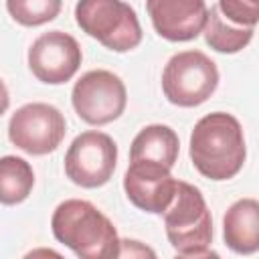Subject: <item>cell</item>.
I'll use <instances>...</instances> for the list:
<instances>
[{
  "label": "cell",
  "instance_id": "obj_6",
  "mask_svg": "<svg viewBox=\"0 0 259 259\" xmlns=\"http://www.w3.org/2000/svg\"><path fill=\"white\" fill-rule=\"evenodd\" d=\"M71 103L75 113L89 125H105L115 121L127 103L123 81L105 69H93L81 75L73 85Z\"/></svg>",
  "mask_w": 259,
  "mask_h": 259
},
{
  "label": "cell",
  "instance_id": "obj_10",
  "mask_svg": "<svg viewBox=\"0 0 259 259\" xmlns=\"http://www.w3.org/2000/svg\"><path fill=\"white\" fill-rule=\"evenodd\" d=\"M123 190L136 208L162 214L174 198L176 178L170 174V168L162 164L130 160V166L123 174Z\"/></svg>",
  "mask_w": 259,
  "mask_h": 259
},
{
  "label": "cell",
  "instance_id": "obj_4",
  "mask_svg": "<svg viewBox=\"0 0 259 259\" xmlns=\"http://www.w3.org/2000/svg\"><path fill=\"white\" fill-rule=\"evenodd\" d=\"M75 20L85 34L113 53H127L142 42L138 14L123 0H79Z\"/></svg>",
  "mask_w": 259,
  "mask_h": 259
},
{
  "label": "cell",
  "instance_id": "obj_11",
  "mask_svg": "<svg viewBox=\"0 0 259 259\" xmlns=\"http://www.w3.org/2000/svg\"><path fill=\"white\" fill-rule=\"evenodd\" d=\"M154 30L170 42L196 38L206 22L204 0H146Z\"/></svg>",
  "mask_w": 259,
  "mask_h": 259
},
{
  "label": "cell",
  "instance_id": "obj_17",
  "mask_svg": "<svg viewBox=\"0 0 259 259\" xmlns=\"http://www.w3.org/2000/svg\"><path fill=\"white\" fill-rule=\"evenodd\" d=\"M217 8L233 24L255 28L259 20V0H219Z\"/></svg>",
  "mask_w": 259,
  "mask_h": 259
},
{
  "label": "cell",
  "instance_id": "obj_8",
  "mask_svg": "<svg viewBox=\"0 0 259 259\" xmlns=\"http://www.w3.org/2000/svg\"><path fill=\"white\" fill-rule=\"evenodd\" d=\"M67 132L65 115L51 103H26L8 121V140L30 156L55 152Z\"/></svg>",
  "mask_w": 259,
  "mask_h": 259
},
{
  "label": "cell",
  "instance_id": "obj_9",
  "mask_svg": "<svg viewBox=\"0 0 259 259\" xmlns=\"http://www.w3.org/2000/svg\"><path fill=\"white\" fill-rule=\"evenodd\" d=\"M79 42L63 30L42 32L28 49V67L32 75L47 85H63L73 79L81 67Z\"/></svg>",
  "mask_w": 259,
  "mask_h": 259
},
{
  "label": "cell",
  "instance_id": "obj_3",
  "mask_svg": "<svg viewBox=\"0 0 259 259\" xmlns=\"http://www.w3.org/2000/svg\"><path fill=\"white\" fill-rule=\"evenodd\" d=\"M162 214L166 237L178 255L194 259L210 255L212 217L196 186L176 180L174 198Z\"/></svg>",
  "mask_w": 259,
  "mask_h": 259
},
{
  "label": "cell",
  "instance_id": "obj_16",
  "mask_svg": "<svg viewBox=\"0 0 259 259\" xmlns=\"http://www.w3.org/2000/svg\"><path fill=\"white\" fill-rule=\"evenodd\" d=\"M63 0H6V10L22 26H40L59 16Z\"/></svg>",
  "mask_w": 259,
  "mask_h": 259
},
{
  "label": "cell",
  "instance_id": "obj_14",
  "mask_svg": "<svg viewBox=\"0 0 259 259\" xmlns=\"http://www.w3.org/2000/svg\"><path fill=\"white\" fill-rule=\"evenodd\" d=\"M202 32H204V40H206V45L210 49H214L217 53L233 55V53L243 51L251 42L255 28L253 26H241V24L229 22L219 12V8L212 6L206 12V22H204Z\"/></svg>",
  "mask_w": 259,
  "mask_h": 259
},
{
  "label": "cell",
  "instance_id": "obj_5",
  "mask_svg": "<svg viewBox=\"0 0 259 259\" xmlns=\"http://www.w3.org/2000/svg\"><path fill=\"white\" fill-rule=\"evenodd\" d=\"M219 87L217 63L200 51H182L170 57L162 71V91L172 105L196 107Z\"/></svg>",
  "mask_w": 259,
  "mask_h": 259
},
{
  "label": "cell",
  "instance_id": "obj_2",
  "mask_svg": "<svg viewBox=\"0 0 259 259\" xmlns=\"http://www.w3.org/2000/svg\"><path fill=\"white\" fill-rule=\"evenodd\" d=\"M51 229L59 243L83 259L119 257L121 239L113 223L89 200L69 198L61 202L53 217Z\"/></svg>",
  "mask_w": 259,
  "mask_h": 259
},
{
  "label": "cell",
  "instance_id": "obj_13",
  "mask_svg": "<svg viewBox=\"0 0 259 259\" xmlns=\"http://www.w3.org/2000/svg\"><path fill=\"white\" fill-rule=\"evenodd\" d=\"M180 152V142L170 125L152 123L138 132L130 148V160L156 162L166 168H174Z\"/></svg>",
  "mask_w": 259,
  "mask_h": 259
},
{
  "label": "cell",
  "instance_id": "obj_12",
  "mask_svg": "<svg viewBox=\"0 0 259 259\" xmlns=\"http://www.w3.org/2000/svg\"><path fill=\"white\" fill-rule=\"evenodd\" d=\"M223 239L239 255H251L259 249V202L239 198L223 217Z\"/></svg>",
  "mask_w": 259,
  "mask_h": 259
},
{
  "label": "cell",
  "instance_id": "obj_18",
  "mask_svg": "<svg viewBox=\"0 0 259 259\" xmlns=\"http://www.w3.org/2000/svg\"><path fill=\"white\" fill-rule=\"evenodd\" d=\"M8 105H10V95H8V87H6V85H4V81L0 79V115H2V113H6Z\"/></svg>",
  "mask_w": 259,
  "mask_h": 259
},
{
  "label": "cell",
  "instance_id": "obj_15",
  "mask_svg": "<svg viewBox=\"0 0 259 259\" xmlns=\"http://www.w3.org/2000/svg\"><path fill=\"white\" fill-rule=\"evenodd\" d=\"M34 186L32 166L18 156L0 158V204L14 206L28 198Z\"/></svg>",
  "mask_w": 259,
  "mask_h": 259
},
{
  "label": "cell",
  "instance_id": "obj_1",
  "mask_svg": "<svg viewBox=\"0 0 259 259\" xmlns=\"http://www.w3.org/2000/svg\"><path fill=\"white\" fill-rule=\"evenodd\" d=\"M247 146L239 119L212 111L194 123L190 134V160L198 174L221 182L237 176L245 164Z\"/></svg>",
  "mask_w": 259,
  "mask_h": 259
},
{
  "label": "cell",
  "instance_id": "obj_7",
  "mask_svg": "<svg viewBox=\"0 0 259 259\" xmlns=\"http://www.w3.org/2000/svg\"><path fill=\"white\" fill-rule=\"evenodd\" d=\"M117 164V146L111 136L89 130L79 134L65 154V174L81 188H99L109 182Z\"/></svg>",
  "mask_w": 259,
  "mask_h": 259
}]
</instances>
